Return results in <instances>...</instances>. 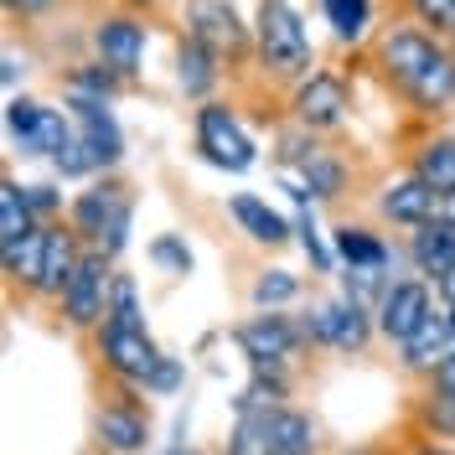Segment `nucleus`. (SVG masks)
I'll return each instance as SVG.
<instances>
[{
	"instance_id": "1",
	"label": "nucleus",
	"mask_w": 455,
	"mask_h": 455,
	"mask_svg": "<svg viewBox=\"0 0 455 455\" xmlns=\"http://www.w3.org/2000/svg\"><path fill=\"white\" fill-rule=\"evenodd\" d=\"M254 62L275 84H300L315 73V47L306 16L290 0H254Z\"/></svg>"
},
{
	"instance_id": "2",
	"label": "nucleus",
	"mask_w": 455,
	"mask_h": 455,
	"mask_svg": "<svg viewBox=\"0 0 455 455\" xmlns=\"http://www.w3.org/2000/svg\"><path fill=\"white\" fill-rule=\"evenodd\" d=\"M68 223L84 238V249H99L119 264L130 249V228H135V192L119 176H93V187L68 202Z\"/></svg>"
},
{
	"instance_id": "3",
	"label": "nucleus",
	"mask_w": 455,
	"mask_h": 455,
	"mask_svg": "<svg viewBox=\"0 0 455 455\" xmlns=\"http://www.w3.org/2000/svg\"><path fill=\"white\" fill-rule=\"evenodd\" d=\"M315 451H321V429L295 403L243 414V419H233V435H228V455H315Z\"/></svg>"
},
{
	"instance_id": "4",
	"label": "nucleus",
	"mask_w": 455,
	"mask_h": 455,
	"mask_svg": "<svg viewBox=\"0 0 455 455\" xmlns=\"http://www.w3.org/2000/svg\"><path fill=\"white\" fill-rule=\"evenodd\" d=\"M192 140H197L202 161L218 166V171H228V176H243V171L259 166L254 135L243 130V119H238L233 104H223V99L197 104V114H192Z\"/></svg>"
},
{
	"instance_id": "5",
	"label": "nucleus",
	"mask_w": 455,
	"mask_h": 455,
	"mask_svg": "<svg viewBox=\"0 0 455 455\" xmlns=\"http://www.w3.org/2000/svg\"><path fill=\"white\" fill-rule=\"evenodd\" d=\"M440 52H445L440 36H429V31L414 27V21H398V27L378 31V42H372V68L383 73V84L394 88L398 99H409V88L425 78V68Z\"/></svg>"
},
{
	"instance_id": "6",
	"label": "nucleus",
	"mask_w": 455,
	"mask_h": 455,
	"mask_svg": "<svg viewBox=\"0 0 455 455\" xmlns=\"http://www.w3.org/2000/svg\"><path fill=\"white\" fill-rule=\"evenodd\" d=\"M306 347H326V352H368L372 331H378V315L372 306L352 300V295H331V300H315L306 315H295Z\"/></svg>"
},
{
	"instance_id": "7",
	"label": "nucleus",
	"mask_w": 455,
	"mask_h": 455,
	"mask_svg": "<svg viewBox=\"0 0 455 455\" xmlns=\"http://www.w3.org/2000/svg\"><path fill=\"white\" fill-rule=\"evenodd\" d=\"M347 109H352V84L337 68H315L311 78L290 88V124L311 130V135H331L347 124Z\"/></svg>"
},
{
	"instance_id": "8",
	"label": "nucleus",
	"mask_w": 455,
	"mask_h": 455,
	"mask_svg": "<svg viewBox=\"0 0 455 455\" xmlns=\"http://www.w3.org/2000/svg\"><path fill=\"white\" fill-rule=\"evenodd\" d=\"M93 347H99L104 372H109L114 383H124V388H145V378H150L156 363L166 357L145 326H119V321H104V326L93 331Z\"/></svg>"
},
{
	"instance_id": "9",
	"label": "nucleus",
	"mask_w": 455,
	"mask_h": 455,
	"mask_svg": "<svg viewBox=\"0 0 455 455\" xmlns=\"http://www.w3.org/2000/svg\"><path fill=\"white\" fill-rule=\"evenodd\" d=\"M233 341H238V352L249 357V368H290V357L306 352L300 321L284 315V311H259V315H249V321H238V326H233Z\"/></svg>"
},
{
	"instance_id": "10",
	"label": "nucleus",
	"mask_w": 455,
	"mask_h": 455,
	"mask_svg": "<svg viewBox=\"0 0 455 455\" xmlns=\"http://www.w3.org/2000/svg\"><path fill=\"white\" fill-rule=\"evenodd\" d=\"M109 284H114V259H104L99 249H88L73 269V280L62 290L57 311L73 331H99L104 315H109Z\"/></svg>"
},
{
	"instance_id": "11",
	"label": "nucleus",
	"mask_w": 455,
	"mask_h": 455,
	"mask_svg": "<svg viewBox=\"0 0 455 455\" xmlns=\"http://www.w3.org/2000/svg\"><path fill=\"white\" fill-rule=\"evenodd\" d=\"M181 27H187V36H202L207 47H218L228 62L254 57V21H243L233 11V0H187Z\"/></svg>"
},
{
	"instance_id": "12",
	"label": "nucleus",
	"mask_w": 455,
	"mask_h": 455,
	"mask_svg": "<svg viewBox=\"0 0 455 455\" xmlns=\"http://www.w3.org/2000/svg\"><path fill=\"white\" fill-rule=\"evenodd\" d=\"M88 42H93V57L130 84V78H140L145 47H150V27H145V16H135V11H109V16L93 21Z\"/></svg>"
},
{
	"instance_id": "13",
	"label": "nucleus",
	"mask_w": 455,
	"mask_h": 455,
	"mask_svg": "<svg viewBox=\"0 0 455 455\" xmlns=\"http://www.w3.org/2000/svg\"><path fill=\"white\" fill-rule=\"evenodd\" d=\"M93 435L109 455H145L150 445V409L140 403V388H124L93 409Z\"/></svg>"
},
{
	"instance_id": "14",
	"label": "nucleus",
	"mask_w": 455,
	"mask_h": 455,
	"mask_svg": "<svg viewBox=\"0 0 455 455\" xmlns=\"http://www.w3.org/2000/svg\"><path fill=\"white\" fill-rule=\"evenodd\" d=\"M68 114L78 124V145L93 156V171L99 176H114L119 161H124V130L104 99H84V93H68Z\"/></svg>"
},
{
	"instance_id": "15",
	"label": "nucleus",
	"mask_w": 455,
	"mask_h": 455,
	"mask_svg": "<svg viewBox=\"0 0 455 455\" xmlns=\"http://www.w3.org/2000/svg\"><path fill=\"white\" fill-rule=\"evenodd\" d=\"M435 311V284L419 280V275H409V280H394L388 284V295L378 300V337H388L394 347L414 337L419 326H425V315Z\"/></svg>"
},
{
	"instance_id": "16",
	"label": "nucleus",
	"mask_w": 455,
	"mask_h": 455,
	"mask_svg": "<svg viewBox=\"0 0 455 455\" xmlns=\"http://www.w3.org/2000/svg\"><path fill=\"white\" fill-rule=\"evenodd\" d=\"M42 264H36V280H31L27 295H36V300H62V290H68V280H73V269H78V259L88 254L84 238L73 233V223L62 218V223H42Z\"/></svg>"
},
{
	"instance_id": "17",
	"label": "nucleus",
	"mask_w": 455,
	"mask_h": 455,
	"mask_svg": "<svg viewBox=\"0 0 455 455\" xmlns=\"http://www.w3.org/2000/svg\"><path fill=\"white\" fill-rule=\"evenodd\" d=\"M223 62L228 57L218 47H207L202 36L181 31V42H176V88L187 99H197V104H212V93L223 84Z\"/></svg>"
},
{
	"instance_id": "18",
	"label": "nucleus",
	"mask_w": 455,
	"mask_h": 455,
	"mask_svg": "<svg viewBox=\"0 0 455 455\" xmlns=\"http://www.w3.org/2000/svg\"><path fill=\"white\" fill-rule=\"evenodd\" d=\"M403 254H409V264H414L419 280L435 284L445 269H455V218L440 207L429 223H419L409 233V249H403Z\"/></svg>"
},
{
	"instance_id": "19",
	"label": "nucleus",
	"mask_w": 455,
	"mask_h": 455,
	"mask_svg": "<svg viewBox=\"0 0 455 455\" xmlns=\"http://www.w3.org/2000/svg\"><path fill=\"white\" fill-rule=\"evenodd\" d=\"M440 207H445V202L435 197V192H429V187L419 181V176H414V171L394 176V181H388V187L378 192V212H383V223L409 228V233H414L419 223H429V218H435Z\"/></svg>"
},
{
	"instance_id": "20",
	"label": "nucleus",
	"mask_w": 455,
	"mask_h": 455,
	"mask_svg": "<svg viewBox=\"0 0 455 455\" xmlns=\"http://www.w3.org/2000/svg\"><path fill=\"white\" fill-rule=\"evenodd\" d=\"M455 352V331H451V315H445V306H435V311L425 315V326L414 331V337L398 347V363H403V372H435L445 357Z\"/></svg>"
},
{
	"instance_id": "21",
	"label": "nucleus",
	"mask_w": 455,
	"mask_h": 455,
	"mask_svg": "<svg viewBox=\"0 0 455 455\" xmlns=\"http://www.w3.org/2000/svg\"><path fill=\"white\" fill-rule=\"evenodd\" d=\"M228 218L243 228L254 243H264V249H284V243L295 238V223H290L284 212H275L259 192H233V197H228Z\"/></svg>"
},
{
	"instance_id": "22",
	"label": "nucleus",
	"mask_w": 455,
	"mask_h": 455,
	"mask_svg": "<svg viewBox=\"0 0 455 455\" xmlns=\"http://www.w3.org/2000/svg\"><path fill=\"white\" fill-rule=\"evenodd\" d=\"M409 171L425 181L440 202L455 197V135H425L409 156Z\"/></svg>"
},
{
	"instance_id": "23",
	"label": "nucleus",
	"mask_w": 455,
	"mask_h": 455,
	"mask_svg": "<svg viewBox=\"0 0 455 455\" xmlns=\"http://www.w3.org/2000/svg\"><path fill=\"white\" fill-rule=\"evenodd\" d=\"M331 249H337V259L347 264V269H383V275L394 269V249H388V238L372 233V228H363V223H337Z\"/></svg>"
},
{
	"instance_id": "24",
	"label": "nucleus",
	"mask_w": 455,
	"mask_h": 455,
	"mask_svg": "<svg viewBox=\"0 0 455 455\" xmlns=\"http://www.w3.org/2000/svg\"><path fill=\"white\" fill-rule=\"evenodd\" d=\"M36 228L42 223H36V212H31V202H27V187L16 176H0V259L16 254Z\"/></svg>"
},
{
	"instance_id": "25",
	"label": "nucleus",
	"mask_w": 455,
	"mask_h": 455,
	"mask_svg": "<svg viewBox=\"0 0 455 455\" xmlns=\"http://www.w3.org/2000/svg\"><path fill=\"white\" fill-rule=\"evenodd\" d=\"M403 104H409L414 114H425V119H435V114H445L455 104V52H451V47L425 68V78L409 88V99H403Z\"/></svg>"
},
{
	"instance_id": "26",
	"label": "nucleus",
	"mask_w": 455,
	"mask_h": 455,
	"mask_svg": "<svg viewBox=\"0 0 455 455\" xmlns=\"http://www.w3.org/2000/svg\"><path fill=\"white\" fill-rule=\"evenodd\" d=\"M290 398V368H254V378L233 394V419L259 414V409H280Z\"/></svg>"
},
{
	"instance_id": "27",
	"label": "nucleus",
	"mask_w": 455,
	"mask_h": 455,
	"mask_svg": "<svg viewBox=\"0 0 455 455\" xmlns=\"http://www.w3.org/2000/svg\"><path fill=\"white\" fill-rule=\"evenodd\" d=\"M321 16L341 47H363L372 31V0H321Z\"/></svg>"
},
{
	"instance_id": "28",
	"label": "nucleus",
	"mask_w": 455,
	"mask_h": 455,
	"mask_svg": "<svg viewBox=\"0 0 455 455\" xmlns=\"http://www.w3.org/2000/svg\"><path fill=\"white\" fill-rule=\"evenodd\" d=\"M300 181H306V192H311L315 202H337L341 192H347V161H341L337 150H315L311 161L300 166Z\"/></svg>"
},
{
	"instance_id": "29",
	"label": "nucleus",
	"mask_w": 455,
	"mask_h": 455,
	"mask_svg": "<svg viewBox=\"0 0 455 455\" xmlns=\"http://www.w3.org/2000/svg\"><path fill=\"white\" fill-rule=\"evenodd\" d=\"M68 93H84V99L114 104V99L124 93V78H119L114 68H104L99 57H93V62H73V68H68Z\"/></svg>"
},
{
	"instance_id": "30",
	"label": "nucleus",
	"mask_w": 455,
	"mask_h": 455,
	"mask_svg": "<svg viewBox=\"0 0 455 455\" xmlns=\"http://www.w3.org/2000/svg\"><path fill=\"white\" fill-rule=\"evenodd\" d=\"M42 114H47V104H36V99H27V93H11V104H5V135L21 145V156H36Z\"/></svg>"
},
{
	"instance_id": "31",
	"label": "nucleus",
	"mask_w": 455,
	"mask_h": 455,
	"mask_svg": "<svg viewBox=\"0 0 455 455\" xmlns=\"http://www.w3.org/2000/svg\"><path fill=\"white\" fill-rule=\"evenodd\" d=\"M403 11H409L414 27H425L429 36L455 47V0H403Z\"/></svg>"
},
{
	"instance_id": "32",
	"label": "nucleus",
	"mask_w": 455,
	"mask_h": 455,
	"mask_svg": "<svg viewBox=\"0 0 455 455\" xmlns=\"http://www.w3.org/2000/svg\"><path fill=\"white\" fill-rule=\"evenodd\" d=\"M249 295H254L259 311H280V306H290V300L300 295V275H295V269H264Z\"/></svg>"
},
{
	"instance_id": "33",
	"label": "nucleus",
	"mask_w": 455,
	"mask_h": 455,
	"mask_svg": "<svg viewBox=\"0 0 455 455\" xmlns=\"http://www.w3.org/2000/svg\"><path fill=\"white\" fill-rule=\"evenodd\" d=\"M104 321H119V326H145V306H140V284L135 275L114 269V284H109V315Z\"/></svg>"
},
{
	"instance_id": "34",
	"label": "nucleus",
	"mask_w": 455,
	"mask_h": 455,
	"mask_svg": "<svg viewBox=\"0 0 455 455\" xmlns=\"http://www.w3.org/2000/svg\"><path fill=\"white\" fill-rule=\"evenodd\" d=\"M295 238H300V249H306V259H311L315 275H331V269H337V249L321 238V228H315V212H311V207H300V218H295Z\"/></svg>"
},
{
	"instance_id": "35",
	"label": "nucleus",
	"mask_w": 455,
	"mask_h": 455,
	"mask_svg": "<svg viewBox=\"0 0 455 455\" xmlns=\"http://www.w3.org/2000/svg\"><path fill=\"white\" fill-rule=\"evenodd\" d=\"M150 259H156L166 275H192V269H197V259H192V249H187L181 233H161V238H150Z\"/></svg>"
},
{
	"instance_id": "36",
	"label": "nucleus",
	"mask_w": 455,
	"mask_h": 455,
	"mask_svg": "<svg viewBox=\"0 0 455 455\" xmlns=\"http://www.w3.org/2000/svg\"><path fill=\"white\" fill-rule=\"evenodd\" d=\"M27 202H31V212H36V223H62V192H57V181H31Z\"/></svg>"
},
{
	"instance_id": "37",
	"label": "nucleus",
	"mask_w": 455,
	"mask_h": 455,
	"mask_svg": "<svg viewBox=\"0 0 455 455\" xmlns=\"http://www.w3.org/2000/svg\"><path fill=\"white\" fill-rule=\"evenodd\" d=\"M181 378H187V368H181V357H161V363H156V372H150V378H145V388L140 394H156V398H166V394H176V388H181Z\"/></svg>"
},
{
	"instance_id": "38",
	"label": "nucleus",
	"mask_w": 455,
	"mask_h": 455,
	"mask_svg": "<svg viewBox=\"0 0 455 455\" xmlns=\"http://www.w3.org/2000/svg\"><path fill=\"white\" fill-rule=\"evenodd\" d=\"M425 425L435 429V440H445V435H455V403L451 398H425Z\"/></svg>"
},
{
	"instance_id": "39",
	"label": "nucleus",
	"mask_w": 455,
	"mask_h": 455,
	"mask_svg": "<svg viewBox=\"0 0 455 455\" xmlns=\"http://www.w3.org/2000/svg\"><path fill=\"white\" fill-rule=\"evenodd\" d=\"M429 394H435V398H451V403H455V352L435 372H429Z\"/></svg>"
},
{
	"instance_id": "40",
	"label": "nucleus",
	"mask_w": 455,
	"mask_h": 455,
	"mask_svg": "<svg viewBox=\"0 0 455 455\" xmlns=\"http://www.w3.org/2000/svg\"><path fill=\"white\" fill-rule=\"evenodd\" d=\"M0 5H5V16H21L27 21V16H47L57 0H0Z\"/></svg>"
},
{
	"instance_id": "41",
	"label": "nucleus",
	"mask_w": 455,
	"mask_h": 455,
	"mask_svg": "<svg viewBox=\"0 0 455 455\" xmlns=\"http://www.w3.org/2000/svg\"><path fill=\"white\" fill-rule=\"evenodd\" d=\"M21 78H27V62H21V57H16L11 47H5V57H0V84H5V88H16Z\"/></svg>"
},
{
	"instance_id": "42",
	"label": "nucleus",
	"mask_w": 455,
	"mask_h": 455,
	"mask_svg": "<svg viewBox=\"0 0 455 455\" xmlns=\"http://www.w3.org/2000/svg\"><path fill=\"white\" fill-rule=\"evenodd\" d=\"M435 300H440V306H455V269H445V275L435 280Z\"/></svg>"
},
{
	"instance_id": "43",
	"label": "nucleus",
	"mask_w": 455,
	"mask_h": 455,
	"mask_svg": "<svg viewBox=\"0 0 455 455\" xmlns=\"http://www.w3.org/2000/svg\"><path fill=\"white\" fill-rule=\"evenodd\" d=\"M414 455H455V445H440V440H419Z\"/></svg>"
},
{
	"instance_id": "44",
	"label": "nucleus",
	"mask_w": 455,
	"mask_h": 455,
	"mask_svg": "<svg viewBox=\"0 0 455 455\" xmlns=\"http://www.w3.org/2000/svg\"><path fill=\"white\" fill-rule=\"evenodd\" d=\"M171 455H207V451H187V445H176V451H171Z\"/></svg>"
},
{
	"instance_id": "45",
	"label": "nucleus",
	"mask_w": 455,
	"mask_h": 455,
	"mask_svg": "<svg viewBox=\"0 0 455 455\" xmlns=\"http://www.w3.org/2000/svg\"><path fill=\"white\" fill-rule=\"evenodd\" d=\"M445 315H451V331H455V306H445Z\"/></svg>"
},
{
	"instance_id": "46",
	"label": "nucleus",
	"mask_w": 455,
	"mask_h": 455,
	"mask_svg": "<svg viewBox=\"0 0 455 455\" xmlns=\"http://www.w3.org/2000/svg\"><path fill=\"white\" fill-rule=\"evenodd\" d=\"M445 212H451V218H455V197H451V202H445Z\"/></svg>"
},
{
	"instance_id": "47",
	"label": "nucleus",
	"mask_w": 455,
	"mask_h": 455,
	"mask_svg": "<svg viewBox=\"0 0 455 455\" xmlns=\"http://www.w3.org/2000/svg\"><path fill=\"white\" fill-rule=\"evenodd\" d=\"M145 5H150V0H145Z\"/></svg>"
}]
</instances>
